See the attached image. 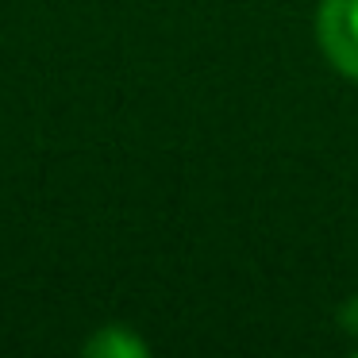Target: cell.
I'll return each instance as SVG.
<instances>
[{"label":"cell","mask_w":358,"mask_h":358,"mask_svg":"<svg viewBox=\"0 0 358 358\" xmlns=\"http://www.w3.org/2000/svg\"><path fill=\"white\" fill-rule=\"evenodd\" d=\"M316 39L335 70L358 81V0H324L316 12Z\"/></svg>","instance_id":"1"},{"label":"cell","mask_w":358,"mask_h":358,"mask_svg":"<svg viewBox=\"0 0 358 358\" xmlns=\"http://www.w3.org/2000/svg\"><path fill=\"white\" fill-rule=\"evenodd\" d=\"M85 355H108V358H124V355H147V347H143L139 339H135L131 331H124V327H104L101 335H93V339L85 343Z\"/></svg>","instance_id":"2"},{"label":"cell","mask_w":358,"mask_h":358,"mask_svg":"<svg viewBox=\"0 0 358 358\" xmlns=\"http://www.w3.org/2000/svg\"><path fill=\"white\" fill-rule=\"evenodd\" d=\"M350 320H355V327H358V304H355V312H350Z\"/></svg>","instance_id":"3"}]
</instances>
